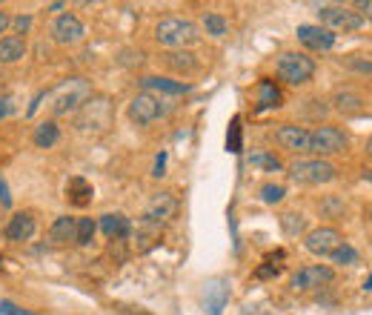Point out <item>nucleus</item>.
Returning a JSON list of instances; mask_svg holds the SVG:
<instances>
[{"label": "nucleus", "mask_w": 372, "mask_h": 315, "mask_svg": "<svg viewBox=\"0 0 372 315\" xmlns=\"http://www.w3.org/2000/svg\"><path fill=\"white\" fill-rule=\"evenodd\" d=\"M0 315H32V312L21 309V306L12 304V301H0Z\"/></svg>", "instance_id": "obj_35"}, {"label": "nucleus", "mask_w": 372, "mask_h": 315, "mask_svg": "<svg viewBox=\"0 0 372 315\" xmlns=\"http://www.w3.org/2000/svg\"><path fill=\"white\" fill-rule=\"evenodd\" d=\"M249 164H252V167L272 170V172H278V170H281V161H278V158H272V155H266V152H258V155H252V158H249Z\"/></svg>", "instance_id": "obj_32"}, {"label": "nucleus", "mask_w": 372, "mask_h": 315, "mask_svg": "<svg viewBox=\"0 0 372 315\" xmlns=\"http://www.w3.org/2000/svg\"><path fill=\"white\" fill-rule=\"evenodd\" d=\"M227 149L230 152H241V118H232L230 123V132H227Z\"/></svg>", "instance_id": "obj_31"}, {"label": "nucleus", "mask_w": 372, "mask_h": 315, "mask_svg": "<svg viewBox=\"0 0 372 315\" xmlns=\"http://www.w3.org/2000/svg\"><path fill=\"white\" fill-rule=\"evenodd\" d=\"M66 9V4H49V12H63Z\"/></svg>", "instance_id": "obj_43"}, {"label": "nucleus", "mask_w": 372, "mask_h": 315, "mask_svg": "<svg viewBox=\"0 0 372 315\" xmlns=\"http://www.w3.org/2000/svg\"><path fill=\"white\" fill-rule=\"evenodd\" d=\"M332 104H335V109H338L341 115H358V112H363V106H366V101H363L358 92H352V89H338L335 98H332Z\"/></svg>", "instance_id": "obj_24"}, {"label": "nucleus", "mask_w": 372, "mask_h": 315, "mask_svg": "<svg viewBox=\"0 0 372 315\" xmlns=\"http://www.w3.org/2000/svg\"><path fill=\"white\" fill-rule=\"evenodd\" d=\"M60 140V129L55 121H40L35 129H32V143L38 149H52L55 143Z\"/></svg>", "instance_id": "obj_25"}, {"label": "nucleus", "mask_w": 372, "mask_h": 315, "mask_svg": "<svg viewBox=\"0 0 372 315\" xmlns=\"http://www.w3.org/2000/svg\"><path fill=\"white\" fill-rule=\"evenodd\" d=\"M366 155H369V158H372V138H369V140H366Z\"/></svg>", "instance_id": "obj_45"}, {"label": "nucleus", "mask_w": 372, "mask_h": 315, "mask_svg": "<svg viewBox=\"0 0 372 315\" xmlns=\"http://www.w3.org/2000/svg\"><path fill=\"white\" fill-rule=\"evenodd\" d=\"M49 35H52V40L60 43V46H74V43H81V40L86 38V26H84V21H81L78 15L63 12V15H57V18L52 21Z\"/></svg>", "instance_id": "obj_7"}, {"label": "nucleus", "mask_w": 372, "mask_h": 315, "mask_svg": "<svg viewBox=\"0 0 372 315\" xmlns=\"http://www.w3.org/2000/svg\"><path fill=\"white\" fill-rule=\"evenodd\" d=\"M9 112H12V101L6 95H0V121H4Z\"/></svg>", "instance_id": "obj_41"}, {"label": "nucleus", "mask_w": 372, "mask_h": 315, "mask_svg": "<svg viewBox=\"0 0 372 315\" xmlns=\"http://www.w3.org/2000/svg\"><path fill=\"white\" fill-rule=\"evenodd\" d=\"M281 226H283V232L289 235H298V232H304V215H295V212H286V215H281Z\"/></svg>", "instance_id": "obj_30"}, {"label": "nucleus", "mask_w": 372, "mask_h": 315, "mask_svg": "<svg viewBox=\"0 0 372 315\" xmlns=\"http://www.w3.org/2000/svg\"><path fill=\"white\" fill-rule=\"evenodd\" d=\"M152 175H155V178H164V175H167V152H161V155L155 158V170H152Z\"/></svg>", "instance_id": "obj_37"}, {"label": "nucleus", "mask_w": 372, "mask_h": 315, "mask_svg": "<svg viewBox=\"0 0 372 315\" xmlns=\"http://www.w3.org/2000/svg\"><path fill=\"white\" fill-rule=\"evenodd\" d=\"M341 244H344V235H341L335 226H318V229H310V232L304 235L307 253L321 255V258H329Z\"/></svg>", "instance_id": "obj_9"}, {"label": "nucleus", "mask_w": 372, "mask_h": 315, "mask_svg": "<svg viewBox=\"0 0 372 315\" xmlns=\"http://www.w3.org/2000/svg\"><path fill=\"white\" fill-rule=\"evenodd\" d=\"M89 123H95V129H106L112 123V106L106 98H92L81 112H78V129L89 132Z\"/></svg>", "instance_id": "obj_12"}, {"label": "nucleus", "mask_w": 372, "mask_h": 315, "mask_svg": "<svg viewBox=\"0 0 372 315\" xmlns=\"http://www.w3.org/2000/svg\"><path fill=\"white\" fill-rule=\"evenodd\" d=\"M155 40L161 46H167L169 52L175 49H189L192 43L201 40V32L192 21L186 18H164L158 26H155Z\"/></svg>", "instance_id": "obj_3"}, {"label": "nucleus", "mask_w": 372, "mask_h": 315, "mask_svg": "<svg viewBox=\"0 0 372 315\" xmlns=\"http://www.w3.org/2000/svg\"><path fill=\"white\" fill-rule=\"evenodd\" d=\"M0 206L9 209L12 206V195H9V187H6V178L0 175Z\"/></svg>", "instance_id": "obj_36"}, {"label": "nucleus", "mask_w": 372, "mask_h": 315, "mask_svg": "<svg viewBox=\"0 0 372 315\" xmlns=\"http://www.w3.org/2000/svg\"><path fill=\"white\" fill-rule=\"evenodd\" d=\"M329 258H332V264H352V261L358 258V253H355V250H352V247L344 241V244H341V247H338V250H335Z\"/></svg>", "instance_id": "obj_33"}, {"label": "nucleus", "mask_w": 372, "mask_h": 315, "mask_svg": "<svg viewBox=\"0 0 372 315\" xmlns=\"http://www.w3.org/2000/svg\"><path fill=\"white\" fill-rule=\"evenodd\" d=\"M366 181H369V184H372V170H369V172H366Z\"/></svg>", "instance_id": "obj_46"}, {"label": "nucleus", "mask_w": 372, "mask_h": 315, "mask_svg": "<svg viewBox=\"0 0 372 315\" xmlns=\"http://www.w3.org/2000/svg\"><path fill=\"white\" fill-rule=\"evenodd\" d=\"M35 229H38L35 212H15L6 221L4 235H6V241H12V244H23V241H29L32 235H35Z\"/></svg>", "instance_id": "obj_13"}, {"label": "nucleus", "mask_w": 372, "mask_h": 315, "mask_svg": "<svg viewBox=\"0 0 372 315\" xmlns=\"http://www.w3.org/2000/svg\"><path fill=\"white\" fill-rule=\"evenodd\" d=\"M175 212H178L175 192H155L152 201H149V206H146V212H143V218L155 221V223H167L169 218H175Z\"/></svg>", "instance_id": "obj_15"}, {"label": "nucleus", "mask_w": 372, "mask_h": 315, "mask_svg": "<svg viewBox=\"0 0 372 315\" xmlns=\"http://www.w3.org/2000/svg\"><path fill=\"white\" fill-rule=\"evenodd\" d=\"M275 140L281 143V149L292 152V155H307L310 152V143H312V132L304 129V126H295V123H283L275 129Z\"/></svg>", "instance_id": "obj_11"}, {"label": "nucleus", "mask_w": 372, "mask_h": 315, "mask_svg": "<svg viewBox=\"0 0 372 315\" xmlns=\"http://www.w3.org/2000/svg\"><path fill=\"white\" fill-rule=\"evenodd\" d=\"M98 232V221L95 218H78V223H74V244L78 247H89L92 238Z\"/></svg>", "instance_id": "obj_28"}, {"label": "nucleus", "mask_w": 372, "mask_h": 315, "mask_svg": "<svg viewBox=\"0 0 372 315\" xmlns=\"http://www.w3.org/2000/svg\"><path fill=\"white\" fill-rule=\"evenodd\" d=\"M203 29H206L209 38L220 40V38H227V35H230V21L223 18L220 12H206V15H203Z\"/></svg>", "instance_id": "obj_27"}, {"label": "nucleus", "mask_w": 372, "mask_h": 315, "mask_svg": "<svg viewBox=\"0 0 372 315\" xmlns=\"http://www.w3.org/2000/svg\"><path fill=\"white\" fill-rule=\"evenodd\" d=\"M281 89L275 81H269V77H264V81H258V112H266V109H278L281 106Z\"/></svg>", "instance_id": "obj_23"}, {"label": "nucleus", "mask_w": 372, "mask_h": 315, "mask_svg": "<svg viewBox=\"0 0 372 315\" xmlns=\"http://www.w3.org/2000/svg\"><path fill=\"white\" fill-rule=\"evenodd\" d=\"M363 289H366V292H369V289H372V275H369V278H366V281H363Z\"/></svg>", "instance_id": "obj_44"}, {"label": "nucleus", "mask_w": 372, "mask_h": 315, "mask_svg": "<svg viewBox=\"0 0 372 315\" xmlns=\"http://www.w3.org/2000/svg\"><path fill=\"white\" fill-rule=\"evenodd\" d=\"M318 26H324L327 32H358V29H363V23H366V18L355 9V6H321L318 9Z\"/></svg>", "instance_id": "obj_5"}, {"label": "nucleus", "mask_w": 372, "mask_h": 315, "mask_svg": "<svg viewBox=\"0 0 372 315\" xmlns=\"http://www.w3.org/2000/svg\"><path fill=\"white\" fill-rule=\"evenodd\" d=\"M4 264H6V261H4V255H0V270H4Z\"/></svg>", "instance_id": "obj_47"}, {"label": "nucleus", "mask_w": 372, "mask_h": 315, "mask_svg": "<svg viewBox=\"0 0 372 315\" xmlns=\"http://www.w3.org/2000/svg\"><path fill=\"white\" fill-rule=\"evenodd\" d=\"M258 195H261V201L264 204H269V206H275V204H281L283 198H286V187L283 184H264L261 189H258Z\"/></svg>", "instance_id": "obj_29"}, {"label": "nucleus", "mask_w": 372, "mask_h": 315, "mask_svg": "<svg viewBox=\"0 0 372 315\" xmlns=\"http://www.w3.org/2000/svg\"><path fill=\"white\" fill-rule=\"evenodd\" d=\"M203 301H206L209 315H220L223 306H227V301H230V281L227 278H212L203 287Z\"/></svg>", "instance_id": "obj_16"}, {"label": "nucleus", "mask_w": 372, "mask_h": 315, "mask_svg": "<svg viewBox=\"0 0 372 315\" xmlns=\"http://www.w3.org/2000/svg\"><path fill=\"white\" fill-rule=\"evenodd\" d=\"M46 98H49V112L55 118H63V115H78L95 98V89L86 77H66V81H60L55 89L46 92Z\"/></svg>", "instance_id": "obj_1"}, {"label": "nucleus", "mask_w": 372, "mask_h": 315, "mask_svg": "<svg viewBox=\"0 0 372 315\" xmlns=\"http://www.w3.org/2000/svg\"><path fill=\"white\" fill-rule=\"evenodd\" d=\"M92 198H95V189H92V184L86 181V178H81V175H74V178H69L66 181V201L72 204V206H89L92 204Z\"/></svg>", "instance_id": "obj_19"}, {"label": "nucleus", "mask_w": 372, "mask_h": 315, "mask_svg": "<svg viewBox=\"0 0 372 315\" xmlns=\"http://www.w3.org/2000/svg\"><path fill=\"white\" fill-rule=\"evenodd\" d=\"M286 175L301 187H321L338 178V170L327 158H295L286 164Z\"/></svg>", "instance_id": "obj_2"}, {"label": "nucleus", "mask_w": 372, "mask_h": 315, "mask_svg": "<svg viewBox=\"0 0 372 315\" xmlns=\"http://www.w3.org/2000/svg\"><path fill=\"white\" fill-rule=\"evenodd\" d=\"M295 35H298V40H301L310 52H329V49L335 46V35L327 32L324 26H310V23H304V26L295 29Z\"/></svg>", "instance_id": "obj_14"}, {"label": "nucleus", "mask_w": 372, "mask_h": 315, "mask_svg": "<svg viewBox=\"0 0 372 315\" xmlns=\"http://www.w3.org/2000/svg\"><path fill=\"white\" fill-rule=\"evenodd\" d=\"M167 115V106H164V101L158 98V95H152V92H140V95H135L132 101H129V121L135 123V126H149V123H155L158 118H164Z\"/></svg>", "instance_id": "obj_6"}, {"label": "nucleus", "mask_w": 372, "mask_h": 315, "mask_svg": "<svg viewBox=\"0 0 372 315\" xmlns=\"http://www.w3.org/2000/svg\"><path fill=\"white\" fill-rule=\"evenodd\" d=\"M161 232H164V223H155V221H149V218H140V223H137V250L146 253L149 247H152V244L161 238Z\"/></svg>", "instance_id": "obj_26"}, {"label": "nucleus", "mask_w": 372, "mask_h": 315, "mask_svg": "<svg viewBox=\"0 0 372 315\" xmlns=\"http://www.w3.org/2000/svg\"><path fill=\"white\" fill-rule=\"evenodd\" d=\"M344 149H346V135L338 126H318V129H312L310 152L315 158H329V155H338Z\"/></svg>", "instance_id": "obj_10"}, {"label": "nucleus", "mask_w": 372, "mask_h": 315, "mask_svg": "<svg viewBox=\"0 0 372 315\" xmlns=\"http://www.w3.org/2000/svg\"><path fill=\"white\" fill-rule=\"evenodd\" d=\"M140 87L146 92H161V95H186L192 92V84H184V81H169V77H161V74H149V77H140Z\"/></svg>", "instance_id": "obj_17"}, {"label": "nucleus", "mask_w": 372, "mask_h": 315, "mask_svg": "<svg viewBox=\"0 0 372 315\" xmlns=\"http://www.w3.org/2000/svg\"><path fill=\"white\" fill-rule=\"evenodd\" d=\"M98 226L103 229V235H106L109 241H126L129 235H132V221L123 212H106Z\"/></svg>", "instance_id": "obj_18"}, {"label": "nucleus", "mask_w": 372, "mask_h": 315, "mask_svg": "<svg viewBox=\"0 0 372 315\" xmlns=\"http://www.w3.org/2000/svg\"><path fill=\"white\" fill-rule=\"evenodd\" d=\"M164 60H167V66H169L172 72H178V74H195V72L201 69L198 55H195V52H189V49H175V52H167V55H164Z\"/></svg>", "instance_id": "obj_20"}, {"label": "nucleus", "mask_w": 372, "mask_h": 315, "mask_svg": "<svg viewBox=\"0 0 372 315\" xmlns=\"http://www.w3.org/2000/svg\"><path fill=\"white\" fill-rule=\"evenodd\" d=\"M278 272H281V267H261L255 275H258V278H272V275H278Z\"/></svg>", "instance_id": "obj_42"}, {"label": "nucleus", "mask_w": 372, "mask_h": 315, "mask_svg": "<svg viewBox=\"0 0 372 315\" xmlns=\"http://www.w3.org/2000/svg\"><path fill=\"white\" fill-rule=\"evenodd\" d=\"M26 57V40L21 35H6V38H0V63H18Z\"/></svg>", "instance_id": "obj_22"}, {"label": "nucleus", "mask_w": 372, "mask_h": 315, "mask_svg": "<svg viewBox=\"0 0 372 315\" xmlns=\"http://www.w3.org/2000/svg\"><path fill=\"white\" fill-rule=\"evenodd\" d=\"M12 26V18H9V12L6 9H0V35H6V29Z\"/></svg>", "instance_id": "obj_40"}, {"label": "nucleus", "mask_w": 372, "mask_h": 315, "mask_svg": "<svg viewBox=\"0 0 372 315\" xmlns=\"http://www.w3.org/2000/svg\"><path fill=\"white\" fill-rule=\"evenodd\" d=\"M74 223H78V218L72 215H57L49 226V241L55 247H66L69 241H74Z\"/></svg>", "instance_id": "obj_21"}, {"label": "nucleus", "mask_w": 372, "mask_h": 315, "mask_svg": "<svg viewBox=\"0 0 372 315\" xmlns=\"http://www.w3.org/2000/svg\"><path fill=\"white\" fill-rule=\"evenodd\" d=\"M352 69H358V72H363V74H372V63L369 60H361V57H349L346 60Z\"/></svg>", "instance_id": "obj_38"}, {"label": "nucleus", "mask_w": 372, "mask_h": 315, "mask_svg": "<svg viewBox=\"0 0 372 315\" xmlns=\"http://www.w3.org/2000/svg\"><path fill=\"white\" fill-rule=\"evenodd\" d=\"M332 281H335V270L332 267H327V264H310V267H301L292 275L289 287L295 292H312V289H318L324 284H332Z\"/></svg>", "instance_id": "obj_8"}, {"label": "nucleus", "mask_w": 372, "mask_h": 315, "mask_svg": "<svg viewBox=\"0 0 372 315\" xmlns=\"http://www.w3.org/2000/svg\"><path fill=\"white\" fill-rule=\"evenodd\" d=\"M275 72L283 84L289 87H301V84H310L312 74H315V60L307 55V52H281L278 55V63H275Z\"/></svg>", "instance_id": "obj_4"}, {"label": "nucleus", "mask_w": 372, "mask_h": 315, "mask_svg": "<svg viewBox=\"0 0 372 315\" xmlns=\"http://www.w3.org/2000/svg\"><path fill=\"white\" fill-rule=\"evenodd\" d=\"M12 26H15L18 35H26V32L32 29V15H18V18H12Z\"/></svg>", "instance_id": "obj_34"}, {"label": "nucleus", "mask_w": 372, "mask_h": 315, "mask_svg": "<svg viewBox=\"0 0 372 315\" xmlns=\"http://www.w3.org/2000/svg\"><path fill=\"white\" fill-rule=\"evenodd\" d=\"M355 9H358V12H361L366 21H372V0H361V4H358Z\"/></svg>", "instance_id": "obj_39"}]
</instances>
